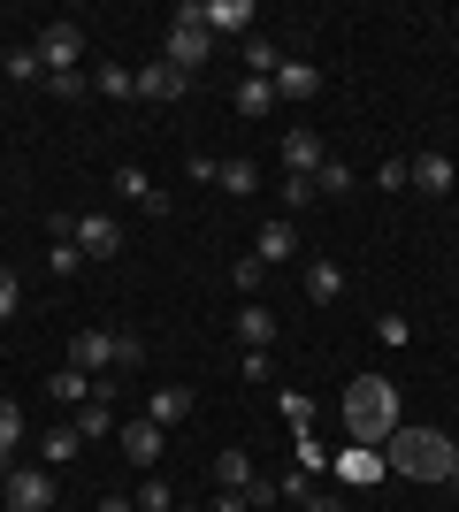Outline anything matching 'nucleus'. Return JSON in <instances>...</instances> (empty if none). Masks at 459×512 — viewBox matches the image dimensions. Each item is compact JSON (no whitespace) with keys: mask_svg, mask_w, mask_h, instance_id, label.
Instances as JSON below:
<instances>
[{"mask_svg":"<svg viewBox=\"0 0 459 512\" xmlns=\"http://www.w3.org/2000/svg\"><path fill=\"white\" fill-rule=\"evenodd\" d=\"M383 467H391L398 482H452L459 444L444 436V428H406L398 421L391 436H383Z\"/></svg>","mask_w":459,"mask_h":512,"instance_id":"obj_1","label":"nucleus"},{"mask_svg":"<svg viewBox=\"0 0 459 512\" xmlns=\"http://www.w3.org/2000/svg\"><path fill=\"white\" fill-rule=\"evenodd\" d=\"M337 421H345L352 444L375 451V444L398 428V383H391V375H352L345 398H337Z\"/></svg>","mask_w":459,"mask_h":512,"instance_id":"obj_2","label":"nucleus"},{"mask_svg":"<svg viewBox=\"0 0 459 512\" xmlns=\"http://www.w3.org/2000/svg\"><path fill=\"white\" fill-rule=\"evenodd\" d=\"M207 54H215V31H207V0H184V8L169 16V46H161V62H176L184 77H192Z\"/></svg>","mask_w":459,"mask_h":512,"instance_id":"obj_3","label":"nucleus"},{"mask_svg":"<svg viewBox=\"0 0 459 512\" xmlns=\"http://www.w3.org/2000/svg\"><path fill=\"white\" fill-rule=\"evenodd\" d=\"M138 360H146V344L115 337V329H85V337L69 344V367H85V375H100V367H138Z\"/></svg>","mask_w":459,"mask_h":512,"instance_id":"obj_4","label":"nucleus"},{"mask_svg":"<svg viewBox=\"0 0 459 512\" xmlns=\"http://www.w3.org/2000/svg\"><path fill=\"white\" fill-rule=\"evenodd\" d=\"M8 512H54V467H8Z\"/></svg>","mask_w":459,"mask_h":512,"instance_id":"obj_5","label":"nucleus"},{"mask_svg":"<svg viewBox=\"0 0 459 512\" xmlns=\"http://www.w3.org/2000/svg\"><path fill=\"white\" fill-rule=\"evenodd\" d=\"M39 69H46V77L85 69V31H77V23H46V31H39Z\"/></svg>","mask_w":459,"mask_h":512,"instance_id":"obj_6","label":"nucleus"},{"mask_svg":"<svg viewBox=\"0 0 459 512\" xmlns=\"http://www.w3.org/2000/svg\"><path fill=\"white\" fill-rule=\"evenodd\" d=\"M69 237H77L85 260H115L123 253V222H115V214H69Z\"/></svg>","mask_w":459,"mask_h":512,"instance_id":"obj_7","label":"nucleus"},{"mask_svg":"<svg viewBox=\"0 0 459 512\" xmlns=\"http://www.w3.org/2000/svg\"><path fill=\"white\" fill-rule=\"evenodd\" d=\"M406 176H414V192H429V199H452V192H459L452 153H414V161H406Z\"/></svg>","mask_w":459,"mask_h":512,"instance_id":"obj_8","label":"nucleus"},{"mask_svg":"<svg viewBox=\"0 0 459 512\" xmlns=\"http://www.w3.org/2000/svg\"><path fill=\"white\" fill-rule=\"evenodd\" d=\"M115 444H123V459H131V467H153V459L169 451V428H153V421H123V428H115Z\"/></svg>","mask_w":459,"mask_h":512,"instance_id":"obj_9","label":"nucleus"},{"mask_svg":"<svg viewBox=\"0 0 459 512\" xmlns=\"http://www.w3.org/2000/svg\"><path fill=\"white\" fill-rule=\"evenodd\" d=\"M329 467H337V482H345V490H368V482H383V451H368V444H352V451H337V459H329Z\"/></svg>","mask_w":459,"mask_h":512,"instance_id":"obj_10","label":"nucleus"},{"mask_svg":"<svg viewBox=\"0 0 459 512\" xmlns=\"http://www.w3.org/2000/svg\"><path fill=\"white\" fill-rule=\"evenodd\" d=\"M253 253H261V268H284V260L299 253V222H291V214L261 222V237H253Z\"/></svg>","mask_w":459,"mask_h":512,"instance_id":"obj_11","label":"nucleus"},{"mask_svg":"<svg viewBox=\"0 0 459 512\" xmlns=\"http://www.w3.org/2000/svg\"><path fill=\"white\" fill-rule=\"evenodd\" d=\"M184 92H192V77H184L176 62H146L138 69V100H184Z\"/></svg>","mask_w":459,"mask_h":512,"instance_id":"obj_12","label":"nucleus"},{"mask_svg":"<svg viewBox=\"0 0 459 512\" xmlns=\"http://www.w3.org/2000/svg\"><path fill=\"white\" fill-rule=\"evenodd\" d=\"M322 161H329V146H322V138H314V130L299 123V130L284 138V176H314Z\"/></svg>","mask_w":459,"mask_h":512,"instance_id":"obj_13","label":"nucleus"},{"mask_svg":"<svg viewBox=\"0 0 459 512\" xmlns=\"http://www.w3.org/2000/svg\"><path fill=\"white\" fill-rule=\"evenodd\" d=\"M276 100H322V69L284 54V69H276Z\"/></svg>","mask_w":459,"mask_h":512,"instance_id":"obj_14","label":"nucleus"},{"mask_svg":"<svg viewBox=\"0 0 459 512\" xmlns=\"http://www.w3.org/2000/svg\"><path fill=\"white\" fill-rule=\"evenodd\" d=\"M115 192L131 199V207H146V214H169V192H161L146 169H115Z\"/></svg>","mask_w":459,"mask_h":512,"instance_id":"obj_15","label":"nucleus"},{"mask_svg":"<svg viewBox=\"0 0 459 512\" xmlns=\"http://www.w3.org/2000/svg\"><path fill=\"white\" fill-rule=\"evenodd\" d=\"M230 329L245 337V352H268V344H276V314H268L261 299H253V306H238V321H230Z\"/></svg>","mask_w":459,"mask_h":512,"instance_id":"obj_16","label":"nucleus"},{"mask_svg":"<svg viewBox=\"0 0 459 512\" xmlns=\"http://www.w3.org/2000/svg\"><path fill=\"white\" fill-rule=\"evenodd\" d=\"M46 398H62V406H85V398H100V383H92L85 367H54V375H46Z\"/></svg>","mask_w":459,"mask_h":512,"instance_id":"obj_17","label":"nucleus"},{"mask_svg":"<svg viewBox=\"0 0 459 512\" xmlns=\"http://www.w3.org/2000/svg\"><path fill=\"white\" fill-rule=\"evenodd\" d=\"M230 107H238V115H253V123H261L268 107H276V77H238V92H230Z\"/></svg>","mask_w":459,"mask_h":512,"instance_id":"obj_18","label":"nucleus"},{"mask_svg":"<svg viewBox=\"0 0 459 512\" xmlns=\"http://www.w3.org/2000/svg\"><path fill=\"white\" fill-rule=\"evenodd\" d=\"M184 413H192V390H153V398H146V421L153 428H176V421H184Z\"/></svg>","mask_w":459,"mask_h":512,"instance_id":"obj_19","label":"nucleus"},{"mask_svg":"<svg viewBox=\"0 0 459 512\" xmlns=\"http://www.w3.org/2000/svg\"><path fill=\"white\" fill-rule=\"evenodd\" d=\"M337 291H345V268H337V260H306V299L329 306Z\"/></svg>","mask_w":459,"mask_h":512,"instance_id":"obj_20","label":"nucleus"},{"mask_svg":"<svg viewBox=\"0 0 459 512\" xmlns=\"http://www.w3.org/2000/svg\"><path fill=\"white\" fill-rule=\"evenodd\" d=\"M253 16H261L253 0H207V31H245Z\"/></svg>","mask_w":459,"mask_h":512,"instance_id":"obj_21","label":"nucleus"},{"mask_svg":"<svg viewBox=\"0 0 459 512\" xmlns=\"http://www.w3.org/2000/svg\"><path fill=\"white\" fill-rule=\"evenodd\" d=\"M215 184H222V192H230V199H245V192H253V184H261V169H253L245 153H230V161H222V169H215Z\"/></svg>","mask_w":459,"mask_h":512,"instance_id":"obj_22","label":"nucleus"},{"mask_svg":"<svg viewBox=\"0 0 459 512\" xmlns=\"http://www.w3.org/2000/svg\"><path fill=\"white\" fill-rule=\"evenodd\" d=\"M92 92H108V100H131V92H138V69L100 62V69H92Z\"/></svg>","mask_w":459,"mask_h":512,"instance_id":"obj_23","label":"nucleus"},{"mask_svg":"<svg viewBox=\"0 0 459 512\" xmlns=\"http://www.w3.org/2000/svg\"><path fill=\"white\" fill-rule=\"evenodd\" d=\"M77 436H85V444L115 436V413H108V398H85V406H77Z\"/></svg>","mask_w":459,"mask_h":512,"instance_id":"obj_24","label":"nucleus"},{"mask_svg":"<svg viewBox=\"0 0 459 512\" xmlns=\"http://www.w3.org/2000/svg\"><path fill=\"white\" fill-rule=\"evenodd\" d=\"M215 482H222V490H253L261 474H253V459H245V451H222V459H215Z\"/></svg>","mask_w":459,"mask_h":512,"instance_id":"obj_25","label":"nucleus"},{"mask_svg":"<svg viewBox=\"0 0 459 512\" xmlns=\"http://www.w3.org/2000/svg\"><path fill=\"white\" fill-rule=\"evenodd\" d=\"M276 69H284L276 39H245V77H276Z\"/></svg>","mask_w":459,"mask_h":512,"instance_id":"obj_26","label":"nucleus"},{"mask_svg":"<svg viewBox=\"0 0 459 512\" xmlns=\"http://www.w3.org/2000/svg\"><path fill=\"white\" fill-rule=\"evenodd\" d=\"M77 451H85V436H77V428H46V467H69Z\"/></svg>","mask_w":459,"mask_h":512,"instance_id":"obj_27","label":"nucleus"},{"mask_svg":"<svg viewBox=\"0 0 459 512\" xmlns=\"http://www.w3.org/2000/svg\"><path fill=\"white\" fill-rule=\"evenodd\" d=\"M314 192H322V199H345L352 192V169H345V161H322V169H314Z\"/></svg>","mask_w":459,"mask_h":512,"instance_id":"obj_28","label":"nucleus"},{"mask_svg":"<svg viewBox=\"0 0 459 512\" xmlns=\"http://www.w3.org/2000/svg\"><path fill=\"white\" fill-rule=\"evenodd\" d=\"M46 92H54V100H85V92H92V69H62V77H46Z\"/></svg>","mask_w":459,"mask_h":512,"instance_id":"obj_29","label":"nucleus"},{"mask_svg":"<svg viewBox=\"0 0 459 512\" xmlns=\"http://www.w3.org/2000/svg\"><path fill=\"white\" fill-rule=\"evenodd\" d=\"M276 413H284V421L299 428V436L314 428V398H299V390H284V398H276Z\"/></svg>","mask_w":459,"mask_h":512,"instance_id":"obj_30","label":"nucleus"},{"mask_svg":"<svg viewBox=\"0 0 459 512\" xmlns=\"http://www.w3.org/2000/svg\"><path fill=\"white\" fill-rule=\"evenodd\" d=\"M0 69H8L16 85H31V77H46V69H39V46H16V54H8V62H0Z\"/></svg>","mask_w":459,"mask_h":512,"instance_id":"obj_31","label":"nucleus"},{"mask_svg":"<svg viewBox=\"0 0 459 512\" xmlns=\"http://www.w3.org/2000/svg\"><path fill=\"white\" fill-rule=\"evenodd\" d=\"M16 444H23V406L0 398V451H16Z\"/></svg>","mask_w":459,"mask_h":512,"instance_id":"obj_32","label":"nucleus"},{"mask_svg":"<svg viewBox=\"0 0 459 512\" xmlns=\"http://www.w3.org/2000/svg\"><path fill=\"white\" fill-rule=\"evenodd\" d=\"M46 268H54V276H77V268H85V253H77V237H62V245L46 253Z\"/></svg>","mask_w":459,"mask_h":512,"instance_id":"obj_33","label":"nucleus"},{"mask_svg":"<svg viewBox=\"0 0 459 512\" xmlns=\"http://www.w3.org/2000/svg\"><path fill=\"white\" fill-rule=\"evenodd\" d=\"M261 276H268V268H261V253L230 260V283H238V291H261Z\"/></svg>","mask_w":459,"mask_h":512,"instance_id":"obj_34","label":"nucleus"},{"mask_svg":"<svg viewBox=\"0 0 459 512\" xmlns=\"http://www.w3.org/2000/svg\"><path fill=\"white\" fill-rule=\"evenodd\" d=\"M375 337L391 344V352H406V344H414V329H406V314H383V321H375Z\"/></svg>","mask_w":459,"mask_h":512,"instance_id":"obj_35","label":"nucleus"},{"mask_svg":"<svg viewBox=\"0 0 459 512\" xmlns=\"http://www.w3.org/2000/svg\"><path fill=\"white\" fill-rule=\"evenodd\" d=\"M291 451H299V474H322V467H329V451L314 444V428H306V436H299V444H291Z\"/></svg>","mask_w":459,"mask_h":512,"instance_id":"obj_36","label":"nucleus"},{"mask_svg":"<svg viewBox=\"0 0 459 512\" xmlns=\"http://www.w3.org/2000/svg\"><path fill=\"white\" fill-rule=\"evenodd\" d=\"M16 314H23V283L0 268V321H16Z\"/></svg>","mask_w":459,"mask_h":512,"instance_id":"obj_37","label":"nucleus"},{"mask_svg":"<svg viewBox=\"0 0 459 512\" xmlns=\"http://www.w3.org/2000/svg\"><path fill=\"white\" fill-rule=\"evenodd\" d=\"M314 199H322V192H314V176H284V207H314Z\"/></svg>","mask_w":459,"mask_h":512,"instance_id":"obj_38","label":"nucleus"},{"mask_svg":"<svg viewBox=\"0 0 459 512\" xmlns=\"http://www.w3.org/2000/svg\"><path fill=\"white\" fill-rule=\"evenodd\" d=\"M375 184H383V192H406L414 176H406V161H383V169H375Z\"/></svg>","mask_w":459,"mask_h":512,"instance_id":"obj_39","label":"nucleus"},{"mask_svg":"<svg viewBox=\"0 0 459 512\" xmlns=\"http://www.w3.org/2000/svg\"><path fill=\"white\" fill-rule=\"evenodd\" d=\"M138 512H169V482H146V490H138Z\"/></svg>","mask_w":459,"mask_h":512,"instance_id":"obj_40","label":"nucleus"},{"mask_svg":"<svg viewBox=\"0 0 459 512\" xmlns=\"http://www.w3.org/2000/svg\"><path fill=\"white\" fill-rule=\"evenodd\" d=\"M299 512H345V505H337V490H306Z\"/></svg>","mask_w":459,"mask_h":512,"instance_id":"obj_41","label":"nucleus"},{"mask_svg":"<svg viewBox=\"0 0 459 512\" xmlns=\"http://www.w3.org/2000/svg\"><path fill=\"white\" fill-rule=\"evenodd\" d=\"M207 512H253V505H245V490H222V497H215Z\"/></svg>","mask_w":459,"mask_h":512,"instance_id":"obj_42","label":"nucleus"},{"mask_svg":"<svg viewBox=\"0 0 459 512\" xmlns=\"http://www.w3.org/2000/svg\"><path fill=\"white\" fill-rule=\"evenodd\" d=\"M100 512H138V497H100Z\"/></svg>","mask_w":459,"mask_h":512,"instance_id":"obj_43","label":"nucleus"},{"mask_svg":"<svg viewBox=\"0 0 459 512\" xmlns=\"http://www.w3.org/2000/svg\"><path fill=\"white\" fill-rule=\"evenodd\" d=\"M169 512H192V505H169Z\"/></svg>","mask_w":459,"mask_h":512,"instance_id":"obj_44","label":"nucleus"},{"mask_svg":"<svg viewBox=\"0 0 459 512\" xmlns=\"http://www.w3.org/2000/svg\"><path fill=\"white\" fill-rule=\"evenodd\" d=\"M452 490H459V467H452Z\"/></svg>","mask_w":459,"mask_h":512,"instance_id":"obj_45","label":"nucleus"}]
</instances>
